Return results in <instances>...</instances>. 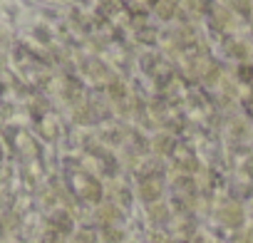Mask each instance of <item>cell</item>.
<instances>
[{"label": "cell", "instance_id": "1", "mask_svg": "<svg viewBox=\"0 0 253 243\" xmlns=\"http://www.w3.org/2000/svg\"><path fill=\"white\" fill-rule=\"evenodd\" d=\"M157 194H159V181H157V179H147V184L142 186V196L152 201Z\"/></svg>", "mask_w": 253, "mask_h": 243}]
</instances>
